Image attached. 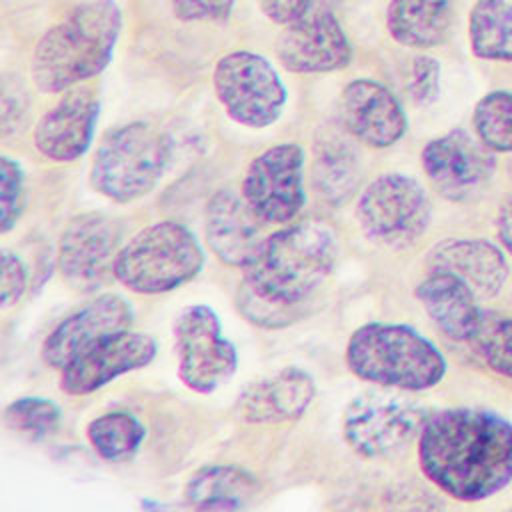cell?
<instances>
[{
  "mask_svg": "<svg viewBox=\"0 0 512 512\" xmlns=\"http://www.w3.org/2000/svg\"><path fill=\"white\" fill-rule=\"evenodd\" d=\"M418 462L446 496L486 500L512 482V424L482 408L440 410L422 424Z\"/></svg>",
  "mask_w": 512,
  "mask_h": 512,
  "instance_id": "obj_1",
  "label": "cell"
},
{
  "mask_svg": "<svg viewBox=\"0 0 512 512\" xmlns=\"http://www.w3.org/2000/svg\"><path fill=\"white\" fill-rule=\"evenodd\" d=\"M122 30L114 0H86L50 26L36 42L30 76L44 94L66 92L98 76L112 60Z\"/></svg>",
  "mask_w": 512,
  "mask_h": 512,
  "instance_id": "obj_2",
  "label": "cell"
},
{
  "mask_svg": "<svg viewBox=\"0 0 512 512\" xmlns=\"http://www.w3.org/2000/svg\"><path fill=\"white\" fill-rule=\"evenodd\" d=\"M336 256L338 240L328 224H292L260 240L242 266L244 286L266 302L298 306L328 278Z\"/></svg>",
  "mask_w": 512,
  "mask_h": 512,
  "instance_id": "obj_3",
  "label": "cell"
},
{
  "mask_svg": "<svg viewBox=\"0 0 512 512\" xmlns=\"http://www.w3.org/2000/svg\"><path fill=\"white\" fill-rule=\"evenodd\" d=\"M348 370L382 388L420 392L434 388L446 374V358L416 328L396 322L358 326L344 350Z\"/></svg>",
  "mask_w": 512,
  "mask_h": 512,
  "instance_id": "obj_4",
  "label": "cell"
},
{
  "mask_svg": "<svg viewBox=\"0 0 512 512\" xmlns=\"http://www.w3.org/2000/svg\"><path fill=\"white\" fill-rule=\"evenodd\" d=\"M172 158L170 136L134 120L106 132L90 166V184L104 198L126 204L150 194Z\"/></svg>",
  "mask_w": 512,
  "mask_h": 512,
  "instance_id": "obj_5",
  "label": "cell"
},
{
  "mask_svg": "<svg viewBox=\"0 0 512 512\" xmlns=\"http://www.w3.org/2000/svg\"><path fill=\"white\" fill-rule=\"evenodd\" d=\"M204 266V250L194 232L176 220L154 222L136 232L116 254L112 276L130 292L164 294Z\"/></svg>",
  "mask_w": 512,
  "mask_h": 512,
  "instance_id": "obj_6",
  "label": "cell"
},
{
  "mask_svg": "<svg viewBox=\"0 0 512 512\" xmlns=\"http://www.w3.org/2000/svg\"><path fill=\"white\" fill-rule=\"evenodd\" d=\"M212 86L224 112L246 128L274 124L286 104L282 78L262 54L250 50H234L218 58Z\"/></svg>",
  "mask_w": 512,
  "mask_h": 512,
  "instance_id": "obj_7",
  "label": "cell"
},
{
  "mask_svg": "<svg viewBox=\"0 0 512 512\" xmlns=\"http://www.w3.org/2000/svg\"><path fill=\"white\" fill-rule=\"evenodd\" d=\"M356 218L372 242L402 248L418 240L430 224V200L424 186L400 172L376 176L360 194Z\"/></svg>",
  "mask_w": 512,
  "mask_h": 512,
  "instance_id": "obj_8",
  "label": "cell"
},
{
  "mask_svg": "<svg viewBox=\"0 0 512 512\" xmlns=\"http://www.w3.org/2000/svg\"><path fill=\"white\" fill-rule=\"evenodd\" d=\"M426 414L420 406L390 392H362L344 410L342 436L362 458H386L418 438Z\"/></svg>",
  "mask_w": 512,
  "mask_h": 512,
  "instance_id": "obj_9",
  "label": "cell"
},
{
  "mask_svg": "<svg viewBox=\"0 0 512 512\" xmlns=\"http://www.w3.org/2000/svg\"><path fill=\"white\" fill-rule=\"evenodd\" d=\"M174 350L180 382L198 394L214 392L238 366L234 344L222 336L220 320L206 304H188L176 314Z\"/></svg>",
  "mask_w": 512,
  "mask_h": 512,
  "instance_id": "obj_10",
  "label": "cell"
},
{
  "mask_svg": "<svg viewBox=\"0 0 512 512\" xmlns=\"http://www.w3.org/2000/svg\"><path fill=\"white\" fill-rule=\"evenodd\" d=\"M242 196L262 222L286 224L304 206V150L280 142L260 152L246 168Z\"/></svg>",
  "mask_w": 512,
  "mask_h": 512,
  "instance_id": "obj_11",
  "label": "cell"
},
{
  "mask_svg": "<svg viewBox=\"0 0 512 512\" xmlns=\"http://www.w3.org/2000/svg\"><path fill=\"white\" fill-rule=\"evenodd\" d=\"M496 152L470 136L466 130L454 128L432 138L420 154L424 174L430 184L448 200L464 202L486 188L496 172Z\"/></svg>",
  "mask_w": 512,
  "mask_h": 512,
  "instance_id": "obj_12",
  "label": "cell"
},
{
  "mask_svg": "<svg viewBox=\"0 0 512 512\" xmlns=\"http://www.w3.org/2000/svg\"><path fill=\"white\" fill-rule=\"evenodd\" d=\"M276 58L292 74H326L342 70L352 60V46L336 14L322 4L296 22L282 26L276 38Z\"/></svg>",
  "mask_w": 512,
  "mask_h": 512,
  "instance_id": "obj_13",
  "label": "cell"
},
{
  "mask_svg": "<svg viewBox=\"0 0 512 512\" xmlns=\"http://www.w3.org/2000/svg\"><path fill=\"white\" fill-rule=\"evenodd\" d=\"M156 356V340L144 332L120 330L104 336L60 370V390L86 396L114 378L148 366Z\"/></svg>",
  "mask_w": 512,
  "mask_h": 512,
  "instance_id": "obj_14",
  "label": "cell"
},
{
  "mask_svg": "<svg viewBox=\"0 0 512 512\" xmlns=\"http://www.w3.org/2000/svg\"><path fill=\"white\" fill-rule=\"evenodd\" d=\"M118 226L104 214L86 212L68 222L58 242V268L78 290H94L114 268Z\"/></svg>",
  "mask_w": 512,
  "mask_h": 512,
  "instance_id": "obj_15",
  "label": "cell"
},
{
  "mask_svg": "<svg viewBox=\"0 0 512 512\" xmlns=\"http://www.w3.org/2000/svg\"><path fill=\"white\" fill-rule=\"evenodd\" d=\"M100 102L90 88H70L34 126L36 150L54 162L82 158L94 138Z\"/></svg>",
  "mask_w": 512,
  "mask_h": 512,
  "instance_id": "obj_16",
  "label": "cell"
},
{
  "mask_svg": "<svg viewBox=\"0 0 512 512\" xmlns=\"http://www.w3.org/2000/svg\"><path fill=\"white\" fill-rule=\"evenodd\" d=\"M134 320L132 306L118 294H102L84 308L58 322L42 342V360L62 370L72 358L108 334L128 330Z\"/></svg>",
  "mask_w": 512,
  "mask_h": 512,
  "instance_id": "obj_17",
  "label": "cell"
},
{
  "mask_svg": "<svg viewBox=\"0 0 512 512\" xmlns=\"http://www.w3.org/2000/svg\"><path fill=\"white\" fill-rule=\"evenodd\" d=\"M340 112L348 134L372 148L394 146L408 128L398 98L384 84L370 78H356L344 86Z\"/></svg>",
  "mask_w": 512,
  "mask_h": 512,
  "instance_id": "obj_18",
  "label": "cell"
},
{
  "mask_svg": "<svg viewBox=\"0 0 512 512\" xmlns=\"http://www.w3.org/2000/svg\"><path fill=\"white\" fill-rule=\"evenodd\" d=\"M316 394L312 376L298 366L280 368L250 382L236 400V414L248 424L290 422L308 410Z\"/></svg>",
  "mask_w": 512,
  "mask_h": 512,
  "instance_id": "obj_19",
  "label": "cell"
},
{
  "mask_svg": "<svg viewBox=\"0 0 512 512\" xmlns=\"http://www.w3.org/2000/svg\"><path fill=\"white\" fill-rule=\"evenodd\" d=\"M430 270H444L466 282L478 298H494L506 284L504 252L486 238H444L428 252Z\"/></svg>",
  "mask_w": 512,
  "mask_h": 512,
  "instance_id": "obj_20",
  "label": "cell"
},
{
  "mask_svg": "<svg viewBox=\"0 0 512 512\" xmlns=\"http://www.w3.org/2000/svg\"><path fill=\"white\" fill-rule=\"evenodd\" d=\"M258 214L242 192L218 190L206 204V240L214 256L228 266H244L260 244Z\"/></svg>",
  "mask_w": 512,
  "mask_h": 512,
  "instance_id": "obj_21",
  "label": "cell"
},
{
  "mask_svg": "<svg viewBox=\"0 0 512 512\" xmlns=\"http://www.w3.org/2000/svg\"><path fill=\"white\" fill-rule=\"evenodd\" d=\"M416 298L436 328L450 340L468 342L474 338L482 310L476 292L458 276L444 270H430L416 286Z\"/></svg>",
  "mask_w": 512,
  "mask_h": 512,
  "instance_id": "obj_22",
  "label": "cell"
},
{
  "mask_svg": "<svg viewBox=\"0 0 512 512\" xmlns=\"http://www.w3.org/2000/svg\"><path fill=\"white\" fill-rule=\"evenodd\" d=\"M454 16L456 0H390L386 28L394 42L424 50L448 38Z\"/></svg>",
  "mask_w": 512,
  "mask_h": 512,
  "instance_id": "obj_23",
  "label": "cell"
},
{
  "mask_svg": "<svg viewBox=\"0 0 512 512\" xmlns=\"http://www.w3.org/2000/svg\"><path fill=\"white\" fill-rule=\"evenodd\" d=\"M260 490L256 476L234 464H210L196 470L186 486L184 500L192 508H244Z\"/></svg>",
  "mask_w": 512,
  "mask_h": 512,
  "instance_id": "obj_24",
  "label": "cell"
},
{
  "mask_svg": "<svg viewBox=\"0 0 512 512\" xmlns=\"http://www.w3.org/2000/svg\"><path fill=\"white\" fill-rule=\"evenodd\" d=\"M312 180L318 196L330 204L344 202L356 190L360 156L348 138L326 134L314 144Z\"/></svg>",
  "mask_w": 512,
  "mask_h": 512,
  "instance_id": "obj_25",
  "label": "cell"
},
{
  "mask_svg": "<svg viewBox=\"0 0 512 512\" xmlns=\"http://www.w3.org/2000/svg\"><path fill=\"white\" fill-rule=\"evenodd\" d=\"M476 58L512 62V0H478L468 18Z\"/></svg>",
  "mask_w": 512,
  "mask_h": 512,
  "instance_id": "obj_26",
  "label": "cell"
},
{
  "mask_svg": "<svg viewBox=\"0 0 512 512\" xmlns=\"http://www.w3.org/2000/svg\"><path fill=\"white\" fill-rule=\"evenodd\" d=\"M86 436L102 460L124 462L138 452L146 438V428L128 412H106L90 420Z\"/></svg>",
  "mask_w": 512,
  "mask_h": 512,
  "instance_id": "obj_27",
  "label": "cell"
},
{
  "mask_svg": "<svg viewBox=\"0 0 512 512\" xmlns=\"http://www.w3.org/2000/svg\"><path fill=\"white\" fill-rule=\"evenodd\" d=\"M474 132L492 152H512V92L494 90L482 96L472 114Z\"/></svg>",
  "mask_w": 512,
  "mask_h": 512,
  "instance_id": "obj_28",
  "label": "cell"
},
{
  "mask_svg": "<svg viewBox=\"0 0 512 512\" xmlns=\"http://www.w3.org/2000/svg\"><path fill=\"white\" fill-rule=\"evenodd\" d=\"M472 342L492 372L512 378V316L482 310Z\"/></svg>",
  "mask_w": 512,
  "mask_h": 512,
  "instance_id": "obj_29",
  "label": "cell"
},
{
  "mask_svg": "<svg viewBox=\"0 0 512 512\" xmlns=\"http://www.w3.org/2000/svg\"><path fill=\"white\" fill-rule=\"evenodd\" d=\"M4 420L12 430L38 440L46 438L58 428L60 410L48 398L22 396L6 406Z\"/></svg>",
  "mask_w": 512,
  "mask_h": 512,
  "instance_id": "obj_30",
  "label": "cell"
},
{
  "mask_svg": "<svg viewBox=\"0 0 512 512\" xmlns=\"http://www.w3.org/2000/svg\"><path fill=\"white\" fill-rule=\"evenodd\" d=\"M0 208H2V234L10 232L18 222L24 208V172L20 164L8 156L0 160Z\"/></svg>",
  "mask_w": 512,
  "mask_h": 512,
  "instance_id": "obj_31",
  "label": "cell"
},
{
  "mask_svg": "<svg viewBox=\"0 0 512 512\" xmlns=\"http://www.w3.org/2000/svg\"><path fill=\"white\" fill-rule=\"evenodd\" d=\"M410 96L416 104L426 106L432 104L438 98L440 92V64L432 56H416L412 60L410 68V80H408Z\"/></svg>",
  "mask_w": 512,
  "mask_h": 512,
  "instance_id": "obj_32",
  "label": "cell"
},
{
  "mask_svg": "<svg viewBox=\"0 0 512 512\" xmlns=\"http://www.w3.org/2000/svg\"><path fill=\"white\" fill-rule=\"evenodd\" d=\"M234 0H170V10L180 22H226Z\"/></svg>",
  "mask_w": 512,
  "mask_h": 512,
  "instance_id": "obj_33",
  "label": "cell"
},
{
  "mask_svg": "<svg viewBox=\"0 0 512 512\" xmlns=\"http://www.w3.org/2000/svg\"><path fill=\"white\" fill-rule=\"evenodd\" d=\"M26 282H28V274L22 260L10 250H2L0 300L4 308L16 304L22 298V294L26 292Z\"/></svg>",
  "mask_w": 512,
  "mask_h": 512,
  "instance_id": "obj_34",
  "label": "cell"
},
{
  "mask_svg": "<svg viewBox=\"0 0 512 512\" xmlns=\"http://www.w3.org/2000/svg\"><path fill=\"white\" fill-rule=\"evenodd\" d=\"M262 14L280 26L296 22L300 16H304L314 0H256Z\"/></svg>",
  "mask_w": 512,
  "mask_h": 512,
  "instance_id": "obj_35",
  "label": "cell"
},
{
  "mask_svg": "<svg viewBox=\"0 0 512 512\" xmlns=\"http://www.w3.org/2000/svg\"><path fill=\"white\" fill-rule=\"evenodd\" d=\"M496 232L504 250L512 256V200H506L496 214Z\"/></svg>",
  "mask_w": 512,
  "mask_h": 512,
  "instance_id": "obj_36",
  "label": "cell"
}]
</instances>
